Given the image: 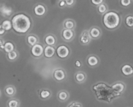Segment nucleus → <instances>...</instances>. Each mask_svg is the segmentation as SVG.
Wrapping results in <instances>:
<instances>
[{
    "label": "nucleus",
    "instance_id": "17",
    "mask_svg": "<svg viewBox=\"0 0 133 107\" xmlns=\"http://www.w3.org/2000/svg\"><path fill=\"white\" fill-rule=\"evenodd\" d=\"M75 81L77 82L78 83H84V81L87 79V75L83 71H78L77 73H76L75 75Z\"/></svg>",
    "mask_w": 133,
    "mask_h": 107
},
{
    "label": "nucleus",
    "instance_id": "36",
    "mask_svg": "<svg viewBox=\"0 0 133 107\" xmlns=\"http://www.w3.org/2000/svg\"><path fill=\"white\" fill-rule=\"evenodd\" d=\"M5 40H4L2 38H0V46H1V45H5Z\"/></svg>",
    "mask_w": 133,
    "mask_h": 107
},
{
    "label": "nucleus",
    "instance_id": "20",
    "mask_svg": "<svg viewBox=\"0 0 133 107\" xmlns=\"http://www.w3.org/2000/svg\"><path fill=\"white\" fill-rule=\"evenodd\" d=\"M20 101L16 98L11 97L7 101V107H19Z\"/></svg>",
    "mask_w": 133,
    "mask_h": 107
},
{
    "label": "nucleus",
    "instance_id": "22",
    "mask_svg": "<svg viewBox=\"0 0 133 107\" xmlns=\"http://www.w3.org/2000/svg\"><path fill=\"white\" fill-rule=\"evenodd\" d=\"M15 50V46L14 44L11 42H5V48H4V51L6 52V53L11 52L12 51Z\"/></svg>",
    "mask_w": 133,
    "mask_h": 107
},
{
    "label": "nucleus",
    "instance_id": "8",
    "mask_svg": "<svg viewBox=\"0 0 133 107\" xmlns=\"http://www.w3.org/2000/svg\"><path fill=\"white\" fill-rule=\"evenodd\" d=\"M0 13L4 17H9L13 14V10L5 4H0Z\"/></svg>",
    "mask_w": 133,
    "mask_h": 107
},
{
    "label": "nucleus",
    "instance_id": "12",
    "mask_svg": "<svg viewBox=\"0 0 133 107\" xmlns=\"http://www.w3.org/2000/svg\"><path fill=\"white\" fill-rule=\"evenodd\" d=\"M56 50L55 48L51 45H47L45 48H44V54L46 58H51L54 56Z\"/></svg>",
    "mask_w": 133,
    "mask_h": 107
},
{
    "label": "nucleus",
    "instance_id": "31",
    "mask_svg": "<svg viewBox=\"0 0 133 107\" xmlns=\"http://www.w3.org/2000/svg\"><path fill=\"white\" fill-rule=\"evenodd\" d=\"M92 3L94 5H99L103 3V0H91Z\"/></svg>",
    "mask_w": 133,
    "mask_h": 107
},
{
    "label": "nucleus",
    "instance_id": "32",
    "mask_svg": "<svg viewBox=\"0 0 133 107\" xmlns=\"http://www.w3.org/2000/svg\"><path fill=\"white\" fill-rule=\"evenodd\" d=\"M66 3V5L68 6H72L74 4V2H75V0H65Z\"/></svg>",
    "mask_w": 133,
    "mask_h": 107
},
{
    "label": "nucleus",
    "instance_id": "1",
    "mask_svg": "<svg viewBox=\"0 0 133 107\" xmlns=\"http://www.w3.org/2000/svg\"><path fill=\"white\" fill-rule=\"evenodd\" d=\"M92 90L95 92L97 100L110 103L113 99L119 96L114 92L111 86L105 83H99L92 86Z\"/></svg>",
    "mask_w": 133,
    "mask_h": 107
},
{
    "label": "nucleus",
    "instance_id": "30",
    "mask_svg": "<svg viewBox=\"0 0 133 107\" xmlns=\"http://www.w3.org/2000/svg\"><path fill=\"white\" fill-rule=\"evenodd\" d=\"M121 5L123 6H128L131 5V0H121Z\"/></svg>",
    "mask_w": 133,
    "mask_h": 107
},
{
    "label": "nucleus",
    "instance_id": "5",
    "mask_svg": "<svg viewBox=\"0 0 133 107\" xmlns=\"http://www.w3.org/2000/svg\"><path fill=\"white\" fill-rule=\"evenodd\" d=\"M57 54L58 57L61 58H65L68 57L70 54V50L68 48L64 45H60L57 49Z\"/></svg>",
    "mask_w": 133,
    "mask_h": 107
},
{
    "label": "nucleus",
    "instance_id": "6",
    "mask_svg": "<svg viewBox=\"0 0 133 107\" xmlns=\"http://www.w3.org/2000/svg\"><path fill=\"white\" fill-rule=\"evenodd\" d=\"M44 49L43 48L42 45L40 44H36L32 46L31 48V54L35 57H40L44 53Z\"/></svg>",
    "mask_w": 133,
    "mask_h": 107
},
{
    "label": "nucleus",
    "instance_id": "15",
    "mask_svg": "<svg viewBox=\"0 0 133 107\" xmlns=\"http://www.w3.org/2000/svg\"><path fill=\"white\" fill-rule=\"evenodd\" d=\"M122 72L125 76H131L133 75V68L131 65L125 64L122 66Z\"/></svg>",
    "mask_w": 133,
    "mask_h": 107
},
{
    "label": "nucleus",
    "instance_id": "26",
    "mask_svg": "<svg viewBox=\"0 0 133 107\" xmlns=\"http://www.w3.org/2000/svg\"><path fill=\"white\" fill-rule=\"evenodd\" d=\"M64 27L65 28L68 29H73L75 27V23L71 19H68L65 22Z\"/></svg>",
    "mask_w": 133,
    "mask_h": 107
},
{
    "label": "nucleus",
    "instance_id": "18",
    "mask_svg": "<svg viewBox=\"0 0 133 107\" xmlns=\"http://www.w3.org/2000/svg\"><path fill=\"white\" fill-rule=\"evenodd\" d=\"M87 63L91 67H95L99 64V59L96 56H90L87 59Z\"/></svg>",
    "mask_w": 133,
    "mask_h": 107
},
{
    "label": "nucleus",
    "instance_id": "3",
    "mask_svg": "<svg viewBox=\"0 0 133 107\" xmlns=\"http://www.w3.org/2000/svg\"><path fill=\"white\" fill-rule=\"evenodd\" d=\"M103 22L105 27L109 29H114L120 23V17L119 14L114 11H109L105 13L103 18Z\"/></svg>",
    "mask_w": 133,
    "mask_h": 107
},
{
    "label": "nucleus",
    "instance_id": "35",
    "mask_svg": "<svg viewBox=\"0 0 133 107\" xmlns=\"http://www.w3.org/2000/svg\"><path fill=\"white\" fill-rule=\"evenodd\" d=\"M75 66H76V67L77 68H81L82 66L81 62L79 61H75Z\"/></svg>",
    "mask_w": 133,
    "mask_h": 107
},
{
    "label": "nucleus",
    "instance_id": "29",
    "mask_svg": "<svg viewBox=\"0 0 133 107\" xmlns=\"http://www.w3.org/2000/svg\"><path fill=\"white\" fill-rule=\"evenodd\" d=\"M67 107H83L81 103L79 102H76V101H74V102H71L68 105Z\"/></svg>",
    "mask_w": 133,
    "mask_h": 107
},
{
    "label": "nucleus",
    "instance_id": "23",
    "mask_svg": "<svg viewBox=\"0 0 133 107\" xmlns=\"http://www.w3.org/2000/svg\"><path fill=\"white\" fill-rule=\"evenodd\" d=\"M27 41L31 46H33L35 44H38V38L35 35H29L27 38Z\"/></svg>",
    "mask_w": 133,
    "mask_h": 107
},
{
    "label": "nucleus",
    "instance_id": "28",
    "mask_svg": "<svg viewBox=\"0 0 133 107\" xmlns=\"http://www.w3.org/2000/svg\"><path fill=\"white\" fill-rule=\"evenodd\" d=\"M97 10H98L99 12V13H101V14H104V13L106 12L107 10V7L105 4L102 3L101 4V5H98V9H97Z\"/></svg>",
    "mask_w": 133,
    "mask_h": 107
},
{
    "label": "nucleus",
    "instance_id": "27",
    "mask_svg": "<svg viewBox=\"0 0 133 107\" xmlns=\"http://www.w3.org/2000/svg\"><path fill=\"white\" fill-rule=\"evenodd\" d=\"M125 23L128 27H133V16H128L125 18Z\"/></svg>",
    "mask_w": 133,
    "mask_h": 107
},
{
    "label": "nucleus",
    "instance_id": "7",
    "mask_svg": "<svg viewBox=\"0 0 133 107\" xmlns=\"http://www.w3.org/2000/svg\"><path fill=\"white\" fill-rule=\"evenodd\" d=\"M53 77L57 81H63L66 77V73L62 69H57L53 72Z\"/></svg>",
    "mask_w": 133,
    "mask_h": 107
},
{
    "label": "nucleus",
    "instance_id": "19",
    "mask_svg": "<svg viewBox=\"0 0 133 107\" xmlns=\"http://www.w3.org/2000/svg\"><path fill=\"white\" fill-rule=\"evenodd\" d=\"M90 35L92 38H97L100 36L101 35V31L99 28L96 27H92V29H90V31H89Z\"/></svg>",
    "mask_w": 133,
    "mask_h": 107
},
{
    "label": "nucleus",
    "instance_id": "2",
    "mask_svg": "<svg viewBox=\"0 0 133 107\" xmlns=\"http://www.w3.org/2000/svg\"><path fill=\"white\" fill-rule=\"evenodd\" d=\"M11 22L13 30L18 33L25 34L31 29V19L24 14H18L14 16Z\"/></svg>",
    "mask_w": 133,
    "mask_h": 107
},
{
    "label": "nucleus",
    "instance_id": "4",
    "mask_svg": "<svg viewBox=\"0 0 133 107\" xmlns=\"http://www.w3.org/2000/svg\"><path fill=\"white\" fill-rule=\"evenodd\" d=\"M112 88L114 90V92L118 95V96H120L123 93V92H124L125 90V85L122 82H117L115 83L114 84H113L111 86Z\"/></svg>",
    "mask_w": 133,
    "mask_h": 107
},
{
    "label": "nucleus",
    "instance_id": "37",
    "mask_svg": "<svg viewBox=\"0 0 133 107\" xmlns=\"http://www.w3.org/2000/svg\"><path fill=\"white\" fill-rule=\"evenodd\" d=\"M1 90H0V97H1Z\"/></svg>",
    "mask_w": 133,
    "mask_h": 107
},
{
    "label": "nucleus",
    "instance_id": "33",
    "mask_svg": "<svg viewBox=\"0 0 133 107\" xmlns=\"http://www.w3.org/2000/svg\"><path fill=\"white\" fill-rule=\"evenodd\" d=\"M6 32V31L4 29V28L3 27L2 25L0 24V36H3V35H5V33Z\"/></svg>",
    "mask_w": 133,
    "mask_h": 107
},
{
    "label": "nucleus",
    "instance_id": "24",
    "mask_svg": "<svg viewBox=\"0 0 133 107\" xmlns=\"http://www.w3.org/2000/svg\"><path fill=\"white\" fill-rule=\"evenodd\" d=\"M3 27L4 28V29L6 31H9L12 29V24L11 21L9 20V19H6V20H4L3 22L1 23Z\"/></svg>",
    "mask_w": 133,
    "mask_h": 107
},
{
    "label": "nucleus",
    "instance_id": "25",
    "mask_svg": "<svg viewBox=\"0 0 133 107\" xmlns=\"http://www.w3.org/2000/svg\"><path fill=\"white\" fill-rule=\"evenodd\" d=\"M6 57H7V58L9 61H14L15 60L17 59L18 57V54L17 53L16 51L14 50L11 52H9V53H7L6 55Z\"/></svg>",
    "mask_w": 133,
    "mask_h": 107
},
{
    "label": "nucleus",
    "instance_id": "14",
    "mask_svg": "<svg viewBox=\"0 0 133 107\" xmlns=\"http://www.w3.org/2000/svg\"><path fill=\"white\" fill-rule=\"evenodd\" d=\"M52 96V92L48 89H42L39 92L40 98L42 100H47Z\"/></svg>",
    "mask_w": 133,
    "mask_h": 107
},
{
    "label": "nucleus",
    "instance_id": "11",
    "mask_svg": "<svg viewBox=\"0 0 133 107\" xmlns=\"http://www.w3.org/2000/svg\"><path fill=\"white\" fill-rule=\"evenodd\" d=\"M34 12H35V14L38 16H42L46 12V8L44 5L39 4L35 6L34 9Z\"/></svg>",
    "mask_w": 133,
    "mask_h": 107
},
{
    "label": "nucleus",
    "instance_id": "34",
    "mask_svg": "<svg viewBox=\"0 0 133 107\" xmlns=\"http://www.w3.org/2000/svg\"><path fill=\"white\" fill-rule=\"evenodd\" d=\"M66 1H65V0H61V1H60L59 6H61V7H64V6H66Z\"/></svg>",
    "mask_w": 133,
    "mask_h": 107
},
{
    "label": "nucleus",
    "instance_id": "16",
    "mask_svg": "<svg viewBox=\"0 0 133 107\" xmlns=\"http://www.w3.org/2000/svg\"><path fill=\"white\" fill-rule=\"evenodd\" d=\"M90 35L88 31H84L82 32L81 36L80 38V41L82 44H88L90 41Z\"/></svg>",
    "mask_w": 133,
    "mask_h": 107
},
{
    "label": "nucleus",
    "instance_id": "13",
    "mask_svg": "<svg viewBox=\"0 0 133 107\" xmlns=\"http://www.w3.org/2000/svg\"><path fill=\"white\" fill-rule=\"evenodd\" d=\"M62 37L66 41H70L71 39L74 38V31H72V29H65L64 30H63L62 31Z\"/></svg>",
    "mask_w": 133,
    "mask_h": 107
},
{
    "label": "nucleus",
    "instance_id": "21",
    "mask_svg": "<svg viewBox=\"0 0 133 107\" xmlns=\"http://www.w3.org/2000/svg\"><path fill=\"white\" fill-rule=\"evenodd\" d=\"M45 43L48 45L53 46L56 44V38L53 35H48L45 38Z\"/></svg>",
    "mask_w": 133,
    "mask_h": 107
},
{
    "label": "nucleus",
    "instance_id": "9",
    "mask_svg": "<svg viewBox=\"0 0 133 107\" xmlns=\"http://www.w3.org/2000/svg\"><path fill=\"white\" fill-rule=\"evenodd\" d=\"M4 92H5V94L6 95L7 97H13L16 93V88L14 86L11 85V84H9V85L6 86L4 88Z\"/></svg>",
    "mask_w": 133,
    "mask_h": 107
},
{
    "label": "nucleus",
    "instance_id": "10",
    "mask_svg": "<svg viewBox=\"0 0 133 107\" xmlns=\"http://www.w3.org/2000/svg\"><path fill=\"white\" fill-rule=\"evenodd\" d=\"M70 94L66 90H60L57 93V98L61 102H66L68 100Z\"/></svg>",
    "mask_w": 133,
    "mask_h": 107
}]
</instances>
